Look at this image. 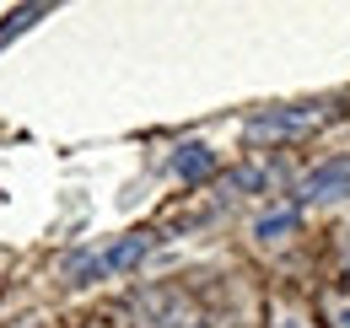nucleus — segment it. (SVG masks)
<instances>
[{"label":"nucleus","instance_id":"nucleus-1","mask_svg":"<svg viewBox=\"0 0 350 328\" xmlns=\"http://www.w3.org/2000/svg\"><path fill=\"white\" fill-rule=\"evenodd\" d=\"M146 253H151V232H130V237H119L113 247L76 253V258L65 264V275H70V286H92V280H103V275H124V269H135Z\"/></svg>","mask_w":350,"mask_h":328},{"label":"nucleus","instance_id":"nucleus-2","mask_svg":"<svg viewBox=\"0 0 350 328\" xmlns=\"http://www.w3.org/2000/svg\"><path fill=\"white\" fill-rule=\"evenodd\" d=\"M323 119H329V108H323V102L269 108V113H259V119H248V140H254V146H269V140H302V135H312Z\"/></svg>","mask_w":350,"mask_h":328},{"label":"nucleus","instance_id":"nucleus-3","mask_svg":"<svg viewBox=\"0 0 350 328\" xmlns=\"http://www.w3.org/2000/svg\"><path fill=\"white\" fill-rule=\"evenodd\" d=\"M350 194V156H334V162L312 167L302 183H297V205H323V200H345Z\"/></svg>","mask_w":350,"mask_h":328},{"label":"nucleus","instance_id":"nucleus-4","mask_svg":"<svg viewBox=\"0 0 350 328\" xmlns=\"http://www.w3.org/2000/svg\"><path fill=\"white\" fill-rule=\"evenodd\" d=\"M135 312L146 318V328H194L200 323L178 290H146V296H135Z\"/></svg>","mask_w":350,"mask_h":328},{"label":"nucleus","instance_id":"nucleus-5","mask_svg":"<svg viewBox=\"0 0 350 328\" xmlns=\"http://www.w3.org/2000/svg\"><path fill=\"white\" fill-rule=\"evenodd\" d=\"M297 221H302V205H297V200L269 205L259 221H254V237H259V243H286V237L297 232Z\"/></svg>","mask_w":350,"mask_h":328},{"label":"nucleus","instance_id":"nucleus-6","mask_svg":"<svg viewBox=\"0 0 350 328\" xmlns=\"http://www.w3.org/2000/svg\"><path fill=\"white\" fill-rule=\"evenodd\" d=\"M173 172H178V178H211V172H216L211 146H183V151L173 156Z\"/></svg>","mask_w":350,"mask_h":328},{"label":"nucleus","instance_id":"nucleus-7","mask_svg":"<svg viewBox=\"0 0 350 328\" xmlns=\"http://www.w3.org/2000/svg\"><path fill=\"white\" fill-rule=\"evenodd\" d=\"M323 318H329V328H350V290H329L323 296Z\"/></svg>","mask_w":350,"mask_h":328},{"label":"nucleus","instance_id":"nucleus-8","mask_svg":"<svg viewBox=\"0 0 350 328\" xmlns=\"http://www.w3.org/2000/svg\"><path fill=\"white\" fill-rule=\"evenodd\" d=\"M38 16H49V5H22V11H11V22L0 27V43H11L16 33H22V27H33Z\"/></svg>","mask_w":350,"mask_h":328},{"label":"nucleus","instance_id":"nucleus-9","mask_svg":"<svg viewBox=\"0 0 350 328\" xmlns=\"http://www.w3.org/2000/svg\"><path fill=\"white\" fill-rule=\"evenodd\" d=\"M345 269H350V243H345Z\"/></svg>","mask_w":350,"mask_h":328},{"label":"nucleus","instance_id":"nucleus-10","mask_svg":"<svg viewBox=\"0 0 350 328\" xmlns=\"http://www.w3.org/2000/svg\"><path fill=\"white\" fill-rule=\"evenodd\" d=\"M194 328H205V323H194Z\"/></svg>","mask_w":350,"mask_h":328},{"label":"nucleus","instance_id":"nucleus-11","mask_svg":"<svg viewBox=\"0 0 350 328\" xmlns=\"http://www.w3.org/2000/svg\"><path fill=\"white\" fill-rule=\"evenodd\" d=\"M92 328H97V323H92Z\"/></svg>","mask_w":350,"mask_h":328}]
</instances>
